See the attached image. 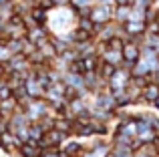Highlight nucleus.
Instances as JSON below:
<instances>
[{"label":"nucleus","mask_w":159,"mask_h":157,"mask_svg":"<svg viewBox=\"0 0 159 157\" xmlns=\"http://www.w3.org/2000/svg\"><path fill=\"white\" fill-rule=\"evenodd\" d=\"M24 113H26L28 121L34 123V121H39L40 117H44V115H51L52 113V107L48 105V101L44 97L30 99V101L26 103V107H24Z\"/></svg>","instance_id":"f257e3e1"},{"label":"nucleus","mask_w":159,"mask_h":157,"mask_svg":"<svg viewBox=\"0 0 159 157\" xmlns=\"http://www.w3.org/2000/svg\"><path fill=\"white\" fill-rule=\"evenodd\" d=\"M40 157H65V153L61 151V147H51V149H43Z\"/></svg>","instance_id":"dca6fc26"},{"label":"nucleus","mask_w":159,"mask_h":157,"mask_svg":"<svg viewBox=\"0 0 159 157\" xmlns=\"http://www.w3.org/2000/svg\"><path fill=\"white\" fill-rule=\"evenodd\" d=\"M95 0H70V8L73 10H81V8H89L93 6Z\"/></svg>","instance_id":"2eb2a0df"},{"label":"nucleus","mask_w":159,"mask_h":157,"mask_svg":"<svg viewBox=\"0 0 159 157\" xmlns=\"http://www.w3.org/2000/svg\"><path fill=\"white\" fill-rule=\"evenodd\" d=\"M121 55H123V65L131 69L141 56V44L137 43V40H133V38L125 40L123 48H121Z\"/></svg>","instance_id":"f03ea898"},{"label":"nucleus","mask_w":159,"mask_h":157,"mask_svg":"<svg viewBox=\"0 0 159 157\" xmlns=\"http://www.w3.org/2000/svg\"><path fill=\"white\" fill-rule=\"evenodd\" d=\"M20 145H22V139H18L14 133L10 131H4L0 135V149L6 151V153H18Z\"/></svg>","instance_id":"423d86ee"},{"label":"nucleus","mask_w":159,"mask_h":157,"mask_svg":"<svg viewBox=\"0 0 159 157\" xmlns=\"http://www.w3.org/2000/svg\"><path fill=\"white\" fill-rule=\"evenodd\" d=\"M159 97V83L155 78H151V81H147L143 85V91H141V99L147 103H153L155 99Z\"/></svg>","instance_id":"6e6552de"},{"label":"nucleus","mask_w":159,"mask_h":157,"mask_svg":"<svg viewBox=\"0 0 159 157\" xmlns=\"http://www.w3.org/2000/svg\"><path fill=\"white\" fill-rule=\"evenodd\" d=\"M43 135H44V129H43V127H40L36 121L28 125V137H26V141H34V143H39Z\"/></svg>","instance_id":"f8f14e48"},{"label":"nucleus","mask_w":159,"mask_h":157,"mask_svg":"<svg viewBox=\"0 0 159 157\" xmlns=\"http://www.w3.org/2000/svg\"><path fill=\"white\" fill-rule=\"evenodd\" d=\"M77 26L91 32V34H95V22L91 20V16H77Z\"/></svg>","instance_id":"4468645a"},{"label":"nucleus","mask_w":159,"mask_h":157,"mask_svg":"<svg viewBox=\"0 0 159 157\" xmlns=\"http://www.w3.org/2000/svg\"><path fill=\"white\" fill-rule=\"evenodd\" d=\"M95 2H101V4H113V0H95ZM115 6V4H113Z\"/></svg>","instance_id":"a211bd4d"},{"label":"nucleus","mask_w":159,"mask_h":157,"mask_svg":"<svg viewBox=\"0 0 159 157\" xmlns=\"http://www.w3.org/2000/svg\"><path fill=\"white\" fill-rule=\"evenodd\" d=\"M28 16H30V20L34 24H47L48 22V10H44L43 6H32Z\"/></svg>","instance_id":"9d476101"},{"label":"nucleus","mask_w":159,"mask_h":157,"mask_svg":"<svg viewBox=\"0 0 159 157\" xmlns=\"http://www.w3.org/2000/svg\"><path fill=\"white\" fill-rule=\"evenodd\" d=\"M153 78H155V81L159 83V69H157V71H155V75H153Z\"/></svg>","instance_id":"6ab92c4d"},{"label":"nucleus","mask_w":159,"mask_h":157,"mask_svg":"<svg viewBox=\"0 0 159 157\" xmlns=\"http://www.w3.org/2000/svg\"><path fill=\"white\" fill-rule=\"evenodd\" d=\"M131 18V6H113V20L119 24H125Z\"/></svg>","instance_id":"9b49d317"},{"label":"nucleus","mask_w":159,"mask_h":157,"mask_svg":"<svg viewBox=\"0 0 159 157\" xmlns=\"http://www.w3.org/2000/svg\"><path fill=\"white\" fill-rule=\"evenodd\" d=\"M131 69L125 67V65H121V67L115 69V73L111 75V78H109V89H125V87L129 85V81H131Z\"/></svg>","instance_id":"20e7f679"},{"label":"nucleus","mask_w":159,"mask_h":157,"mask_svg":"<svg viewBox=\"0 0 159 157\" xmlns=\"http://www.w3.org/2000/svg\"><path fill=\"white\" fill-rule=\"evenodd\" d=\"M153 48H155V52H157V56H159V34H157V38H155V44H153Z\"/></svg>","instance_id":"f3484780"},{"label":"nucleus","mask_w":159,"mask_h":157,"mask_svg":"<svg viewBox=\"0 0 159 157\" xmlns=\"http://www.w3.org/2000/svg\"><path fill=\"white\" fill-rule=\"evenodd\" d=\"M91 20L95 24H107L109 20H113V4H101V2H95L91 6Z\"/></svg>","instance_id":"7ed1b4c3"},{"label":"nucleus","mask_w":159,"mask_h":157,"mask_svg":"<svg viewBox=\"0 0 159 157\" xmlns=\"http://www.w3.org/2000/svg\"><path fill=\"white\" fill-rule=\"evenodd\" d=\"M69 137V135H65V133H61L58 129H48V131H44V135L40 137V141H39V145L43 147V149H51V147H61L62 145V141Z\"/></svg>","instance_id":"39448f33"},{"label":"nucleus","mask_w":159,"mask_h":157,"mask_svg":"<svg viewBox=\"0 0 159 157\" xmlns=\"http://www.w3.org/2000/svg\"><path fill=\"white\" fill-rule=\"evenodd\" d=\"M40 153H43V147L34 141H22V145L18 149L20 157H40Z\"/></svg>","instance_id":"1a4fd4ad"},{"label":"nucleus","mask_w":159,"mask_h":157,"mask_svg":"<svg viewBox=\"0 0 159 157\" xmlns=\"http://www.w3.org/2000/svg\"><path fill=\"white\" fill-rule=\"evenodd\" d=\"M14 14H16V12H14L12 2H10V0H2V2H0V18H2L4 22H8Z\"/></svg>","instance_id":"ddd939ff"},{"label":"nucleus","mask_w":159,"mask_h":157,"mask_svg":"<svg viewBox=\"0 0 159 157\" xmlns=\"http://www.w3.org/2000/svg\"><path fill=\"white\" fill-rule=\"evenodd\" d=\"M61 151L65 153V157H81L83 153L87 151V147L83 145L81 141H75V139H70V141H62L61 145Z\"/></svg>","instance_id":"0eeeda50"}]
</instances>
